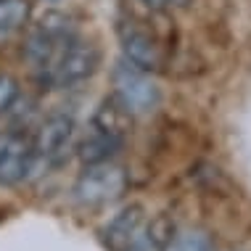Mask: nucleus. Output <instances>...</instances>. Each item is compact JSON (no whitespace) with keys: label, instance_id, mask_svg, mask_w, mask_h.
I'll list each match as a JSON object with an SVG mask.
<instances>
[{"label":"nucleus","instance_id":"obj_9","mask_svg":"<svg viewBox=\"0 0 251 251\" xmlns=\"http://www.w3.org/2000/svg\"><path fill=\"white\" fill-rule=\"evenodd\" d=\"M175 235H177L175 220L167 212H161L151 222L143 220V225H140V230L135 233V238L130 241V246L125 251H164L172 243Z\"/></svg>","mask_w":251,"mask_h":251},{"label":"nucleus","instance_id":"obj_12","mask_svg":"<svg viewBox=\"0 0 251 251\" xmlns=\"http://www.w3.org/2000/svg\"><path fill=\"white\" fill-rule=\"evenodd\" d=\"M29 0H0V40L29 22Z\"/></svg>","mask_w":251,"mask_h":251},{"label":"nucleus","instance_id":"obj_4","mask_svg":"<svg viewBox=\"0 0 251 251\" xmlns=\"http://www.w3.org/2000/svg\"><path fill=\"white\" fill-rule=\"evenodd\" d=\"M130 185L127 169L119 164H93L85 167V172L74 182V199L87 206H98V203H108L114 199H119Z\"/></svg>","mask_w":251,"mask_h":251},{"label":"nucleus","instance_id":"obj_14","mask_svg":"<svg viewBox=\"0 0 251 251\" xmlns=\"http://www.w3.org/2000/svg\"><path fill=\"white\" fill-rule=\"evenodd\" d=\"M19 100V79L11 74H0V114H8Z\"/></svg>","mask_w":251,"mask_h":251},{"label":"nucleus","instance_id":"obj_15","mask_svg":"<svg viewBox=\"0 0 251 251\" xmlns=\"http://www.w3.org/2000/svg\"><path fill=\"white\" fill-rule=\"evenodd\" d=\"M148 11H164L167 8V0H140Z\"/></svg>","mask_w":251,"mask_h":251},{"label":"nucleus","instance_id":"obj_3","mask_svg":"<svg viewBox=\"0 0 251 251\" xmlns=\"http://www.w3.org/2000/svg\"><path fill=\"white\" fill-rule=\"evenodd\" d=\"M72 135H74V119L69 114H50L37 127V135L32 138L35 156H32V167L26 177H35V175L45 172V169L64 164Z\"/></svg>","mask_w":251,"mask_h":251},{"label":"nucleus","instance_id":"obj_2","mask_svg":"<svg viewBox=\"0 0 251 251\" xmlns=\"http://www.w3.org/2000/svg\"><path fill=\"white\" fill-rule=\"evenodd\" d=\"M100 66V50L98 45L85 43V40L74 37L64 50H61L58 61L48 72L40 74V82L48 87H69L77 82H85L87 77L98 72Z\"/></svg>","mask_w":251,"mask_h":251},{"label":"nucleus","instance_id":"obj_11","mask_svg":"<svg viewBox=\"0 0 251 251\" xmlns=\"http://www.w3.org/2000/svg\"><path fill=\"white\" fill-rule=\"evenodd\" d=\"M35 29H40L43 35H48V37L56 40V43H64V45L77 37V29H74L72 16H66L64 11H45L43 16L37 19Z\"/></svg>","mask_w":251,"mask_h":251},{"label":"nucleus","instance_id":"obj_1","mask_svg":"<svg viewBox=\"0 0 251 251\" xmlns=\"http://www.w3.org/2000/svg\"><path fill=\"white\" fill-rule=\"evenodd\" d=\"M111 82H114V96L130 108L135 117L151 114L161 103V90L151 79V74L138 69L127 58L117 61V66L111 69Z\"/></svg>","mask_w":251,"mask_h":251},{"label":"nucleus","instance_id":"obj_8","mask_svg":"<svg viewBox=\"0 0 251 251\" xmlns=\"http://www.w3.org/2000/svg\"><path fill=\"white\" fill-rule=\"evenodd\" d=\"M132 125H135V114L117 96L103 98L100 106L96 108V114H93L96 132H106V135H114V138H122V140L132 132Z\"/></svg>","mask_w":251,"mask_h":251},{"label":"nucleus","instance_id":"obj_6","mask_svg":"<svg viewBox=\"0 0 251 251\" xmlns=\"http://www.w3.org/2000/svg\"><path fill=\"white\" fill-rule=\"evenodd\" d=\"M35 146L24 130H13L0 138V185H16L26 180Z\"/></svg>","mask_w":251,"mask_h":251},{"label":"nucleus","instance_id":"obj_7","mask_svg":"<svg viewBox=\"0 0 251 251\" xmlns=\"http://www.w3.org/2000/svg\"><path fill=\"white\" fill-rule=\"evenodd\" d=\"M143 220H146V212L140 203L125 206L100 227V243L108 251H125L130 246V241L135 238V233L140 230V225H143Z\"/></svg>","mask_w":251,"mask_h":251},{"label":"nucleus","instance_id":"obj_16","mask_svg":"<svg viewBox=\"0 0 251 251\" xmlns=\"http://www.w3.org/2000/svg\"><path fill=\"white\" fill-rule=\"evenodd\" d=\"M167 5H175V8H185V5H191V0H167Z\"/></svg>","mask_w":251,"mask_h":251},{"label":"nucleus","instance_id":"obj_5","mask_svg":"<svg viewBox=\"0 0 251 251\" xmlns=\"http://www.w3.org/2000/svg\"><path fill=\"white\" fill-rule=\"evenodd\" d=\"M117 35H119V45L125 58L135 64L138 69L143 72H159L164 66V50H161V40L151 35L148 29L138 26L130 19V22H119L117 26Z\"/></svg>","mask_w":251,"mask_h":251},{"label":"nucleus","instance_id":"obj_13","mask_svg":"<svg viewBox=\"0 0 251 251\" xmlns=\"http://www.w3.org/2000/svg\"><path fill=\"white\" fill-rule=\"evenodd\" d=\"M164 251H214V243H212V238H209L206 233L191 230V233L175 235L172 243H169Z\"/></svg>","mask_w":251,"mask_h":251},{"label":"nucleus","instance_id":"obj_10","mask_svg":"<svg viewBox=\"0 0 251 251\" xmlns=\"http://www.w3.org/2000/svg\"><path fill=\"white\" fill-rule=\"evenodd\" d=\"M122 146H125L122 138H114V135H106V132H93L90 138H85L77 146V159L85 167L106 164V161H111L122 151Z\"/></svg>","mask_w":251,"mask_h":251}]
</instances>
